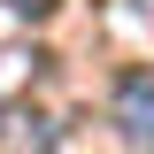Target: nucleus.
Here are the masks:
<instances>
[{
	"mask_svg": "<svg viewBox=\"0 0 154 154\" xmlns=\"http://www.w3.org/2000/svg\"><path fill=\"white\" fill-rule=\"evenodd\" d=\"M116 131H123V146H154V69L116 77Z\"/></svg>",
	"mask_w": 154,
	"mask_h": 154,
	"instance_id": "nucleus-1",
	"label": "nucleus"
},
{
	"mask_svg": "<svg viewBox=\"0 0 154 154\" xmlns=\"http://www.w3.org/2000/svg\"><path fill=\"white\" fill-rule=\"evenodd\" d=\"M46 146H54L46 116H0V154H46Z\"/></svg>",
	"mask_w": 154,
	"mask_h": 154,
	"instance_id": "nucleus-2",
	"label": "nucleus"
},
{
	"mask_svg": "<svg viewBox=\"0 0 154 154\" xmlns=\"http://www.w3.org/2000/svg\"><path fill=\"white\" fill-rule=\"evenodd\" d=\"M8 8H16V16H46L54 0H8Z\"/></svg>",
	"mask_w": 154,
	"mask_h": 154,
	"instance_id": "nucleus-3",
	"label": "nucleus"
}]
</instances>
